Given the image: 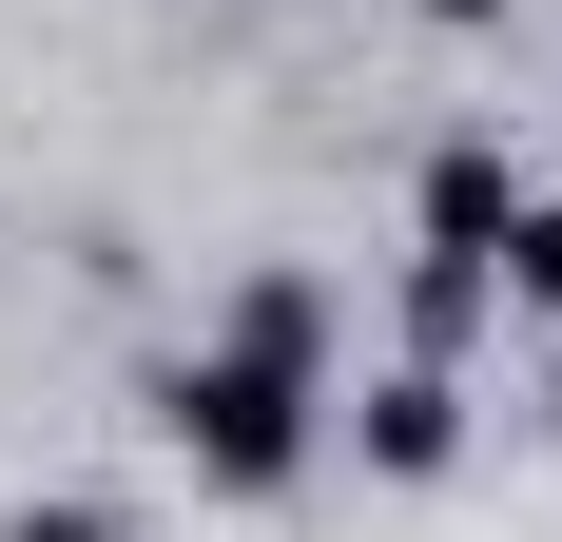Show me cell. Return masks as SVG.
Instances as JSON below:
<instances>
[{"label": "cell", "instance_id": "cell-4", "mask_svg": "<svg viewBox=\"0 0 562 542\" xmlns=\"http://www.w3.org/2000/svg\"><path fill=\"white\" fill-rule=\"evenodd\" d=\"M505 291H524V310H562V214H505Z\"/></svg>", "mask_w": 562, "mask_h": 542}, {"label": "cell", "instance_id": "cell-6", "mask_svg": "<svg viewBox=\"0 0 562 542\" xmlns=\"http://www.w3.org/2000/svg\"><path fill=\"white\" fill-rule=\"evenodd\" d=\"M427 20H505V0H427Z\"/></svg>", "mask_w": 562, "mask_h": 542}, {"label": "cell", "instance_id": "cell-1", "mask_svg": "<svg viewBox=\"0 0 562 542\" xmlns=\"http://www.w3.org/2000/svg\"><path fill=\"white\" fill-rule=\"evenodd\" d=\"M311 407H330V291H311V271H272V291L233 310V349H194V369H175V445H194L233 504H272L291 465H311Z\"/></svg>", "mask_w": 562, "mask_h": 542}, {"label": "cell", "instance_id": "cell-2", "mask_svg": "<svg viewBox=\"0 0 562 542\" xmlns=\"http://www.w3.org/2000/svg\"><path fill=\"white\" fill-rule=\"evenodd\" d=\"M505 214H524V174L465 136V156H427V252H465V271H505Z\"/></svg>", "mask_w": 562, "mask_h": 542}, {"label": "cell", "instance_id": "cell-5", "mask_svg": "<svg viewBox=\"0 0 562 542\" xmlns=\"http://www.w3.org/2000/svg\"><path fill=\"white\" fill-rule=\"evenodd\" d=\"M20 542H116V523H78V504H58V523H20Z\"/></svg>", "mask_w": 562, "mask_h": 542}, {"label": "cell", "instance_id": "cell-3", "mask_svg": "<svg viewBox=\"0 0 562 542\" xmlns=\"http://www.w3.org/2000/svg\"><path fill=\"white\" fill-rule=\"evenodd\" d=\"M447 445H465V387H447V369H389V387H369V465H407V485H427Z\"/></svg>", "mask_w": 562, "mask_h": 542}]
</instances>
